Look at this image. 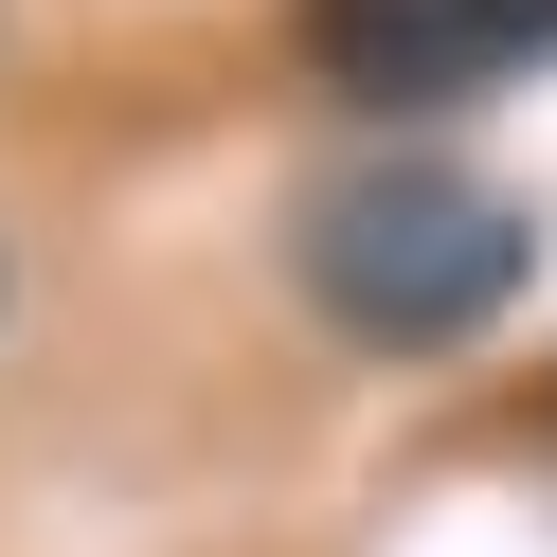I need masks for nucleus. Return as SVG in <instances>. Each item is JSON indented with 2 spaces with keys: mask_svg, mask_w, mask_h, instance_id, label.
<instances>
[{
  "mask_svg": "<svg viewBox=\"0 0 557 557\" xmlns=\"http://www.w3.org/2000/svg\"><path fill=\"white\" fill-rule=\"evenodd\" d=\"M0 306H18V270H0Z\"/></svg>",
  "mask_w": 557,
  "mask_h": 557,
  "instance_id": "7ed1b4c3",
  "label": "nucleus"
},
{
  "mask_svg": "<svg viewBox=\"0 0 557 557\" xmlns=\"http://www.w3.org/2000/svg\"><path fill=\"white\" fill-rule=\"evenodd\" d=\"M306 73L342 90V109H485V90L557 73V0H288Z\"/></svg>",
  "mask_w": 557,
  "mask_h": 557,
  "instance_id": "f03ea898",
  "label": "nucleus"
},
{
  "mask_svg": "<svg viewBox=\"0 0 557 557\" xmlns=\"http://www.w3.org/2000/svg\"><path fill=\"white\" fill-rule=\"evenodd\" d=\"M288 270H306V306H324L360 360H449V342H485L521 306L540 216H521L504 181H449V162H360V181L306 198Z\"/></svg>",
  "mask_w": 557,
  "mask_h": 557,
  "instance_id": "f257e3e1",
  "label": "nucleus"
}]
</instances>
